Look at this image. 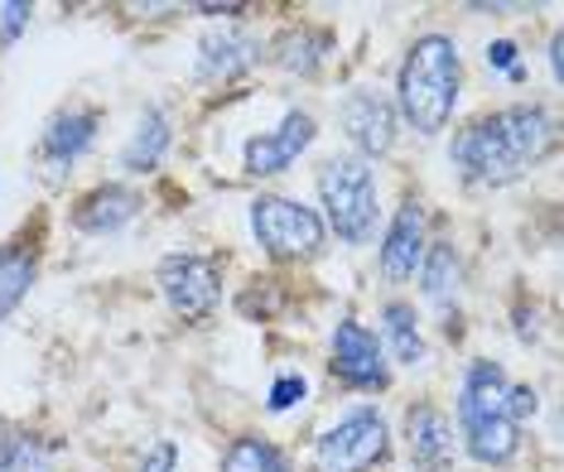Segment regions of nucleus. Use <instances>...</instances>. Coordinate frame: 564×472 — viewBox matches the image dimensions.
<instances>
[{
	"label": "nucleus",
	"instance_id": "1",
	"mask_svg": "<svg viewBox=\"0 0 564 472\" xmlns=\"http://www.w3.org/2000/svg\"><path fill=\"white\" fill-rule=\"evenodd\" d=\"M555 150V121L545 107H502L492 117H478L454 135V164L468 184L502 188L541 164Z\"/></svg>",
	"mask_w": 564,
	"mask_h": 472
},
{
	"label": "nucleus",
	"instance_id": "2",
	"mask_svg": "<svg viewBox=\"0 0 564 472\" xmlns=\"http://www.w3.org/2000/svg\"><path fill=\"white\" fill-rule=\"evenodd\" d=\"M458 83H464V58L448 34H425L410 44L395 83V111L415 125L420 135H440L458 107Z\"/></svg>",
	"mask_w": 564,
	"mask_h": 472
},
{
	"label": "nucleus",
	"instance_id": "3",
	"mask_svg": "<svg viewBox=\"0 0 564 472\" xmlns=\"http://www.w3.org/2000/svg\"><path fill=\"white\" fill-rule=\"evenodd\" d=\"M507 391L511 381L497 362H487V356L468 362L464 386H458V429H464V443L478 463H507L521 449V429L507 415Z\"/></svg>",
	"mask_w": 564,
	"mask_h": 472
},
{
	"label": "nucleus",
	"instance_id": "4",
	"mask_svg": "<svg viewBox=\"0 0 564 472\" xmlns=\"http://www.w3.org/2000/svg\"><path fill=\"white\" fill-rule=\"evenodd\" d=\"M318 198L328 208V222L343 241H367L377 232V178L371 164L357 155H333L318 169Z\"/></svg>",
	"mask_w": 564,
	"mask_h": 472
},
{
	"label": "nucleus",
	"instance_id": "5",
	"mask_svg": "<svg viewBox=\"0 0 564 472\" xmlns=\"http://www.w3.org/2000/svg\"><path fill=\"white\" fill-rule=\"evenodd\" d=\"M251 232L271 256L290 261V256H314L324 246V222L314 208L290 198H256L251 202Z\"/></svg>",
	"mask_w": 564,
	"mask_h": 472
},
{
	"label": "nucleus",
	"instance_id": "6",
	"mask_svg": "<svg viewBox=\"0 0 564 472\" xmlns=\"http://www.w3.org/2000/svg\"><path fill=\"white\" fill-rule=\"evenodd\" d=\"M318 472H362L371 463L387 458V419L371 405L352 410L348 419H338L324 439H318Z\"/></svg>",
	"mask_w": 564,
	"mask_h": 472
},
{
	"label": "nucleus",
	"instance_id": "7",
	"mask_svg": "<svg viewBox=\"0 0 564 472\" xmlns=\"http://www.w3.org/2000/svg\"><path fill=\"white\" fill-rule=\"evenodd\" d=\"M333 372L357 391H381L391 381L381 338L371 333L367 323H357V318H343V323L333 328Z\"/></svg>",
	"mask_w": 564,
	"mask_h": 472
},
{
	"label": "nucleus",
	"instance_id": "8",
	"mask_svg": "<svg viewBox=\"0 0 564 472\" xmlns=\"http://www.w3.org/2000/svg\"><path fill=\"white\" fill-rule=\"evenodd\" d=\"M343 135L352 140L357 160H377L395 145V101H387L381 92H348V101L338 107Z\"/></svg>",
	"mask_w": 564,
	"mask_h": 472
},
{
	"label": "nucleus",
	"instance_id": "9",
	"mask_svg": "<svg viewBox=\"0 0 564 472\" xmlns=\"http://www.w3.org/2000/svg\"><path fill=\"white\" fill-rule=\"evenodd\" d=\"M160 285L174 314L184 318H208L217 309V265L208 256H164L160 261Z\"/></svg>",
	"mask_w": 564,
	"mask_h": 472
},
{
	"label": "nucleus",
	"instance_id": "10",
	"mask_svg": "<svg viewBox=\"0 0 564 472\" xmlns=\"http://www.w3.org/2000/svg\"><path fill=\"white\" fill-rule=\"evenodd\" d=\"M310 145H314V117L310 111H285V121H280L271 135L247 140V169L251 174H280Z\"/></svg>",
	"mask_w": 564,
	"mask_h": 472
},
{
	"label": "nucleus",
	"instance_id": "11",
	"mask_svg": "<svg viewBox=\"0 0 564 472\" xmlns=\"http://www.w3.org/2000/svg\"><path fill=\"white\" fill-rule=\"evenodd\" d=\"M405 449H410V463L415 468L444 472L454 463V425H448V415L434 410V405L405 410Z\"/></svg>",
	"mask_w": 564,
	"mask_h": 472
},
{
	"label": "nucleus",
	"instance_id": "12",
	"mask_svg": "<svg viewBox=\"0 0 564 472\" xmlns=\"http://www.w3.org/2000/svg\"><path fill=\"white\" fill-rule=\"evenodd\" d=\"M420 261H425V212H420V202H401L387 241H381V275L410 279Z\"/></svg>",
	"mask_w": 564,
	"mask_h": 472
},
{
	"label": "nucleus",
	"instance_id": "13",
	"mask_svg": "<svg viewBox=\"0 0 564 472\" xmlns=\"http://www.w3.org/2000/svg\"><path fill=\"white\" fill-rule=\"evenodd\" d=\"M256 58H261V44H256L247 30H213L208 40L198 44V78L227 83V78H237V73H247Z\"/></svg>",
	"mask_w": 564,
	"mask_h": 472
},
{
	"label": "nucleus",
	"instance_id": "14",
	"mask_svg": "<svg viewBox=\"0 0 564 472\" xmlns=\"http://www.w3.org/2000/svg\"><path fill=\"white\" fill-rule=\"evenodd\" d=\"M140 212V194L126 184H101L93 188L78 208H73V222L78 232H93V237H107V232H121L126 222Z\"/></svg>",
	"mask_w": 564,
	"mask_h": 472
},
{
	"label": "nucleus",
	"instance_id": "15",
	"mask_svg": "<svg viewBox=\"0 0 564 472\" xmlns=\"http://www.w3.org/2000/svg\"><path fill=\"white\" fill-rule=\"evenodd\" d=\"M93 140H97V111H58L40 140V155L54 169H68L73 160L93 150Z\"/></svg>",
	"mask_w": 564,
	"mask_h": 472
},
{
	"label": "nucleus",
	"instance_id": "16",
	"mask_svg": "<svg viewBox=\"0 0 564 472\" xmlns=\"http://www.w3.org/2000/svg\"><path fill=\"white\" fill-rule=\"evenodd\" d=\"M170 140H174V131H170V117H164L160 107H150L145 117H140V125H135L131 145L121 150V164H126V169H131V174L155 169V164L164 160V150H170Z\"/></svg>",
	"mask_w": 564,
	"mask_h": 472
},
{
	"label": "nucleus",
	"instance_id": "17",
	"mask_svg": "<svg viewBox=\"0 0 564 472\" xmlns=\"http://www.w3.org/2000/svg\"><path fill=\"white\" fill-rule=\"evenodd\" d=\"M381 333H387V348L395 362H405V366H420L425 362V338H420V328H415V309L401 299H391L387 309H381Z\"/></svg>",
	"mask_w": 564,
	"mask_h": 472
},
{
	"label": "nucleus",
	"instance_id": "18",
	"mask_svg": "<svg viewBox=\"0 0 564 472\" xmlns=\"http://www.w3.org/2000/svg\"><path fill=\"white\" fill-rule=\"evenodd\" d=\"M223 472H290L285 453L275 449V443L265 439H251V433H241V439L227 443L223 453Z\"/></svg>",
	"mask_w": 564,
	"mask_h": 472
},
{
	"label": "nucleus",
	"instance_id": "19",
	"mask_svg": "<svg viewBox=\"0 0 564 472\" xmlns=\"http://www.w3.org/2000/svg\"><path fill=\"white\" fill-rule=\"evenodd\" d=\"M420 285H425V295L434 304H448V295H458V256H454V246H444V241L425 246V261H420Z\"/></svg>",
	"mask_w": 564,
	"mask_h": 472
},
{
	"label": "nucleus",
	"instance_id": "20",
	"mask_svg": "<svg viewBox=\"0 0 564 472\" xmlns=\"http://www.w3.org/2000/svg\"><path fill=\"white\" fill-rule=\"evenodd\" d=\"M324 48H328V34H314V30H300V34H285V40L275 44V63L290 73H310L324 63Z\"/></svg>",
	"mask_w": 564,
	"mask_h": 472
},
{
	"label": "nucleus",
	"instance_id": "21",
	"mask_svg": "<svg viewBox=\"0 0 564 472\" xmlns=\"http://www.w3.org/2000/svg\"><path fill=\"white\" fill-rule=\"evenodd\" d=\"M30 285H34V256H24V251H0V318L30 295Z\"/></svg>",
	"mask_w": 564,
	"mask_h": 472
},
{
	"label": "nucleus",
	"instance_id": "22",
	"mask_svg": "<svg viewBox=\"0 0 564 472\" xmlns=\"http://www.w3.org/2000/svg\"><path fill=\"white\" fill-rule=\"evenodd\" d=\"M0 472H54V453L30 433H15L0 443Z\"/></svg>",
	"mask_w": 564,
	"mask_h": 472
},
{
	"label": "nucleus",
	"instance_id": "23",
	"mask_svg": "<svg viewBox=\"0 0 564 472\" xmlns=\"http://www.w3.org/2000/svg\"><path fill=\"white\" fill-rule=\"evenodd\" d=\"M300 400H304V376L290 372V376H280L275 386H271V410H275V415H285L290 405H300Z\"/></svg>",
	"mask_w": 564,
	"mask_h": 472
},
{
	"label": "nucleus",
	"instance_id": "24",
	"mask_svg": "<svg viewBox=\"0 0 564 472\" xmlns=\"http://www.w3.org/2000/svg\"><path fill=\"white\" fill-rule=\"evenodd\" d=\"M487 68L507 73V78H521V63H517V44H511V40H497V44H487Z\"/></svg>",
	"mask_w": 564,
	"mask_h": 472
},
{
	"label": "nucleus",
	"instance_id": "25",
	"mask_svg": "<svg viewBox=\"0 0 564 472\" xmlns=\"http://www.w3.org/2000/svg\"><path fill=\"white\" fill-rule=\"evenodd\" d=\"M507 415H511V425L521 429V419L535 415V391L531 386H511L507 391Z\"/></svg>",
	"mask_w": 564,
	"mask_h": 472
},
{
	"label": "nucleus",
	"instance_id": "26",
	"mask_svg": "<svg viewBox=\"0 0 564 472\" xmlns=\"http://www.w3.org/2000/svg\"><path fill=\"white\" fill-rule=\"evenodd\" d=\"M24 24H30V6H20V0H15V6H0V44L15 40Z\"/></svg>",
	"mask_w": 564,
	"mask_h": 472
},
{
	"label": "nucleus",
	"instance_id": "27",
	"mask_svg": "<svg viewBox=\"0 0 564 472\" xmlns=\"http://www.w3.org/2000/svg\"><path fill=\"white\" fill-rule=\"evenodd\" d=\"M174 468H178V449L170 439L155 443V449L145 453V463H140V472H174Z\"/></svg>",
	"mask_w": 564,
	"mask_h": 472
},
{
	"label": "nucleus",
	"instance_id": "28",
	"mask_svg": "<svg viewBox=\"0 0 564 472\" xmlns=\"http://www.w3.org/2000/svg\"><path fill=\"white\" fill-rule=\"evenodd\" d=\"M550 68H555V78H564V44L560 40L550 44Z\"/></svg>",
	"mask_w": 564,
	"mask_h": 472
}]
</instances>
